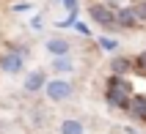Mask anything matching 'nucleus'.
<instances>
[{
  "instance_id": "obj_1",
  "label": "nucleus",
  "mask_w": 146,
  "mask_h": 134,
  "mask_svg": "<svg viewBox=\"0 0 146 134\" xmlns=\"http://www.w3.org/2000/svg\"><path fill=\"white\" fill-rule=\"evenodd\" d=\"M44 93H47L50 101H64V99L72 96V82L64 79V77H55V79H50V82H47Z\"/></svg>"
},
{
  "instance_id": "obj_2",
  "label": "nucleus",
  "mask_w": 146,
  "mask_h": 134,
  "mask_svg": "<svg viewBox=\"0 0 146 134\" xmlns=\"http://www.w3.org/2000/svg\"><path fill=\"white\" fill-rule=\"evenodd\" d=\"M47 82H50V79L44 77V71H41V69H36V71H31V74L25 77L22 88L28 90V93H39V90H44V88H47Z\"/></svg>"
},
{
  "instance_id": "obj_3",
  "label": "nucleus",
  "mask_w": 146,
  "mask_h": 134,
  "mask_svg": "<svg viewBox=\"0 0 146 134\" xmlns=\"http://www.w3.org/2000/svg\"><path fill=\"white\" fill-rule=\"evenodd\" d=\"M22 66H25L22 52H8V55L0 58V69L6 71V74H19V71H22Z\"/></svg>"
},
{
  "instance_id": "obj_4",
  "label": "nucleus",
  "mask_w": 146,
  "mask_h": 134,
  "mask_svg": "<svg viewBox=\"0 0 146 134\" xmlns=\"http://www.w3.org/2000/svg\"><path fill=\"white\" fill-rule=\"evenodd\" d=\"M69 49H72V47H69L66 39H50L47 41V52L52 58H69Z\"/></svg>"
},
{
  "instance_id": "obj_5",
  "label": "nucleus",
  "mask_w": 146,
  "mask_h": 134,
  "mask_svg": "<svg viewBox=\"0 0 146 134\" xmlns=\"http://www.w3.org/2000/svg\"><path fill=\"white\" fill-rule=\"evenodd\" d=\"M52 71H58V74H72L74 71L72 58H55V60H52Z\"/></svg>"
},
{
  "instance_id": "obj_6",
  "label": "nucleus",
  "mask_w": 146,
  "mask_h": 134,
  "mask_svg": "<svg viewBox=\"0 0 146 134\" xmlns=\"http://www.w3.org/2000/svg\"><path fill=\"white\" fill-rule=\"evenodd\" d=\"M91 16H94V22H99V25H113V19H110L105 6H94L91 8Z\"/></svg>"
},
{
  "instance_id": "obj_7",
  "label": "nucleus",
  "mask_w": 146,
  "mask_h": 134,
  "mask_svg": "<svg viewBox=\"0 0 146 134\" xmlns=\"http://www.w3.org/2000/svg\"><path fill=\"white\" fill-rule=\"evenodd\" d=\"M61 134H86L80 120H64L61 123Z\"/></svg>"
},
{
  "instance_id": "obj_8",
  "label": "nucleus",
  "mask_w": 146,
  "mask_h": 134,
  "mask_svg": "<svg viewBox=\"0 0 146 134\" xmlns=\"http://www.w3.org/2000/svg\"><path fill=\"white\" fill-rule=\"evenodd\" d=\"M119 22H124V25H135L138 19H135V11L132 8H124V11H119Z\"/></svg>"
},
{
  "instance_id": "obj_9",
  "label": "nucleus",
  "mask_w": 146,
  "mask_h": 134,
  "mask_svg": "<svg viewBox=\"0 0 146 134\" xmlns=\"http://www.w3.org/2000/svg\"><path fill=\"white\" fill-rule=\"evenodd\" d=\"M132 112H135L138 118H146V99H135V101H132Z\"/></svg>"
},
{
  "instance_id": "obj_10",
  "label": "nucleus",
  "mask_w": 146,
  "mask_h": 134,
  "mask_svg": "<svg viewBox=\"0 0 146 134\" xmlns=\"http://www.w3.org/2000/svg\"><path fill=\"white\" fill-rule=\"evenodd\" d=\"M99 44H102L105 49H116V41L113 39H99Z\"/></svg>"
},
{
  "instance_id": "obj_11",
  "label": "nucleus",
  "mask_w": 146,
  "mask_h": 134,
  "mask_svg": "<svg viewBox=\"0 0 146 134\" xmlns=\"http://www.w3.org/2000/svg\"><path fill=\"white\" fill-rule=\"evenodd\" d=\"M64 6L69 8V11H72V14H74V11H77V0H64Z\"/></svg>"
},
{
  "instance_id": "obj_12",
  "label": "nucleus",
  "mask_w": 146,
  "mask_h": 134,
  "mask_svg": "<svg viewBox=\"0 0 146 134\" xmlns=\"http://www.w3.org/2000/svg\"><path fill=\"white\" fill-rule=\"evenodd\" d=\"M113 69H116V71H124V69H127V60H116Z\"/></svg>"
}]
</instances>
